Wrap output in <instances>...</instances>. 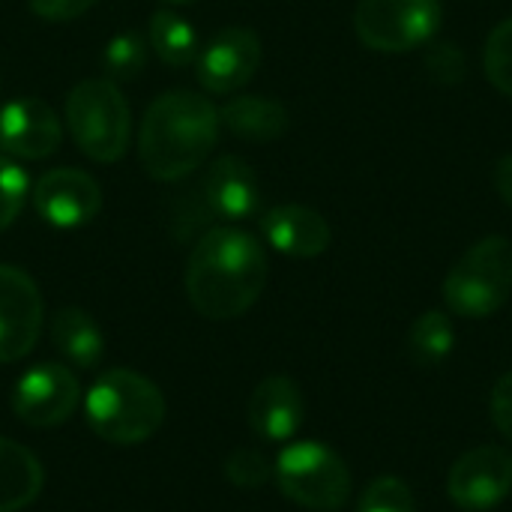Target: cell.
<instances>
[{"instance_id": "obj_23", "label": "cell", "mask_w": 512, "mask_h": 512, "mask_svg": "<svg viewBox=\"0 0 512 512\" xmlns=\"http://www.w3.org/2000/svg\"><path fill=\"white\" fill-rule=\"evenodd\" d=\"M147 66V42L141 33L126 30L105 45V72L111 78H135Z\"/></svg>"}, {"instance_id": "obj_26", "label": "cell", "mask_w": 512, "mask_h": 512, "mask_svg": "<svg viewBox=\"0 0 512 512\" xmlns=\"http://www.w3.org/2000/svg\"><path fill=\"white\" fill-rule=\"evenodd\" d=\"M225 477L237 489H261L273 477V465L261 450L240 447L225 459Z\"/></svg>"}, {"instance_id": "obj_1", "label": "cell", "mask_w": 512, "mask_h": 512, "mask_svg": "<svg viewBox=\"0 0 512 512\" xmlns=\"http://www.w3.org/2000/svg\"><path fill=\"white\" fill-rule=\"evenodd\" d=\"M267 252L240 228H210L186 261V297L207 321L246 315L267 285Z\"/></svg>"}, {"instance_id": "obj_30", "label": "cell", "mask_w": 512, "mask_h": 512, "mask_svg": "<svg viewBox=\"0 0 512 512\" xmlns=\"http://www.w3.org/2000/svg\"><path fill=\"white\" fill-rule=\"evenodd\" d=\"M495 189L504 198V204L512 207V153L501 156L498 165H495Z\"/></svg>"}, {"instance_id": "obj_31", "label": "cell", "mask_w": 512, "mask_h": 512, "mask_svg": "<svg viewBox=\"0 0 512 512\" xmlns=\"http://www.w3.org/2000/svg\"><path fill=\"white\" fill-rule=\"evenodd\" d=\"M165 3H174V6H186V3H198V0H165Z\"/></svg>"}, {"instance_id": "obj_28", "label": "cell", "mask_w": 512, "mask_h": 512, "mask_svg": "<svg viewBox=\"0 0 512 512\" xmlns=\"http://www.w3.org/2000/svg\"><path fill=\"white\" fill-rule=\"evenodd\" d=\"M489 411H492L495 429L512 444V372H507V375L495 384L492 399H489Z\"/></svg>"}, {"instance_id": "obj_13", "label": "cell", "mask_w": 512, "mask_h": 512, "mask_svg": "<svg viewBox=\"0 0 512 512\" xmlns=\"http://www.w3.org/2000/svg\"><path fill=\"white\" fill-rule=\"evenodd\" d=\"M63 141L54 108L36 96H18L0 108V147L15 159H45Z\"/></svg>"}, {"instance_id": "obj_25", "label": "cell", "mask_w": 512, "mask_h": 512, "mask_svg": "<svg viewBox=\"0 0 512 512\" xmlns=\"http://www.w3.org/2000/svg\"><path fill=\"white\" fill-rule=\"evenodd\" d=\"M27 195H30V177H27V171L18 162L0 156V234L18 219Z\"/></svg>"}, {"instance_id": "obj_14", "label": "cell", "mask_w": 512, "mask_h": 512, "mask_svg": "<svg viewBox=\"0 0 512 512\" xmlns=\"http://www.w3.org/2000/svg\"><path fill=\"white\" fill-rule=\"evenodd\" d=\"M306 417V402L300 387L288 375H270L264 378L246 405L249 429L270 444H288L300 432Z\"/></svg>"}, {"instance_id": "obj_24", "label": "cell", "mask_w": 512, "mask_h": 512, "mask_svg": "<svg viewBox=\"0 0 512 512\" xmlns=\"http://www.w3.org/2000/svg\"><path fill=\"white\" fill-rule=\"evenodd\" d=\"M357 512H417V498L411 486L399 477H378L360 495Z\"/></svg>"}, {"instance_id": "obj_2", "label": "cell", "mask_w": 512, "mask_h": 512, "mask_svg": "<svg viewBox=\"0 0 512 512\" xmlns=\"http://www.w3.org/2000/svg\"><path fill=\"white\" fill-rule=\"evenodd\" d=\"M219 108L192 90L156 96L138 129V156L153 180L174 183L198 171L219 138Z\"/></svg>"}, {"instance_id": "obj_18", "label": "cell", "mask_w": 512, "mask_h": 512, "mask_svg": "<svg viewBox=\"0 0 512 512\" xmlns=\"http://www.w3.org/2000/svg\"><path fill=\"white\" fill-rule=\"evenodd\" d=\"M45 483L39 459L18 441L0 438V512L30 507Z\"/></svg>"}, {"instance_id": "obj_7", "label": "cell", "mask_w": 512, "mask_h": 512, "mask_svg": "<svg viewBox=\"0 0 512 512\" xmlns=\"http://www.w3.org/2000/svg\"><path fill=\"white\" fill-rule=\"evenodd\" d=\"M441 21V0H357L354 9L360 42L381 54H405L432 42Z\"/></svg>"}, {"instance_id": "obj_12", "label": "cell", "mask_w": 512, "mask_h": 512, "mask_svg": "<svg viewBox=\"0 0 512 512\" xmlns=\"http://www.w3.org/2000/svg\"><path fill=\"white\" fill-rule=\"evenodd\" d=\"M33 207L54 228H81L96 219L102 207V192L87 171L54 168L36 180Z\"/></svg>"}, {"instance_id": "obj_19", "label": "cell", "mask_w": 512, "mask_h": 512, "mask_svg": "<svg viewBox=\"0 0 512 512\" xmlns=\"http://www.w3.org/2000/svg\"><path fill=\"white\" fill-rule=\"evenodd\" d=\"M51 342L57 354L78 369H93L105 354V339L99 324L78 306H63L54 312Z\"/></svg>"}, {"instance_id": "obj_27", "label": "cell", "mask_w": 512, "mask_h": 512, "mask_svg": "<svg viewBox=\"0 0 512 512\" xmlns=\"http://www.w3.org/2000/svg\"><path fill=\"white\" fill-rule=\"evenodd\" d=\"M426 69L435 81L441 84H456L462 81V72H465V57L459 51V45L453 42H438L432 45V51L426 54Z\"/></svg>"}, {"instance_id": "obj_16", "label": "cell", "mask_w": 512, "mask_h": 512, "mask_svg": "<svg viewBox=\"0 0 512 512\" xmlns=\"http://www.w3.org/2000/svg\"><path fill=\"white\" fill-rule=\"evenodd\" d=\"M264 240L288 258H318L327 252L333 231L327 219L306 204H279L261 216Z\"/></svg>"}, {"instance_id": "obj_3", "label": "cell", "mask_w": 512, "mask_h": 512, "mask_svg": "<svg viewBox=\"0 0 512 512\" xmlns=\"http://www.w3.org/2000/svg\"><path fill=\"white\" fill-rule=\"evenodd\" d=\"M165 411L162 390L132 369L102 372L84 396L87 426L96 438L117 447H135L153 438L165 423Z\"/></svg>"}, {"instance_id": "obj_21", "label": "cell", "mask_w": 512, "mask_h": 512, "mask_svg": "<svg viewBox=\"0 0 512 512\" xmlns=\"http://www.w3.org/2000/svg\"><path fill=\"white\" fill-rule=\"evenodd\" d=\"M453 348H456V330L450 315H444L441 309H429L411 324L408 351L417 366H438L453 354Z\"/></svg>"}, {"instance_id": "obj_9", "label": "cell", "mask_w": 512, "mask_h": 512, "mask_svg": "<svg viewBox=\"0 0 512 512\" xmlns=\"http://www.w3.org/2000/svg\"><path fill=\"white\" fill-rule=\"evenodd\" d=\"M45 306L30 273L0 264V363L27 357L42 333Z\"/></svg>"}, {"instance_id": "obj_5", "label": "cell", "mask_w": 512, "mask_h": 512, "mask_svg": "<svg viewBox=\"0 0 512 512\" xmlns=\"http://www.w3.org/2000/svg\"><path fill=\"white\" fill-rule=\"evenodd\" d=\"M273 477L288 501L312 512L342 510L351 498L345 459L321 441H288L273 462Z\"/></svg>"}, {"instance_id": "obj_20", "label": "cell", "mask_w": 512, "mask_h": 512, "mask_svg": "<svg viewBox=\"0 0 512 512\" xmlns=\"http://www.w3.org/2000/svg\"><path fill=\"white\" fill-rule=\"evenodd\" d=\"M147 42L156 51V57L162 63L174 66V69L192 66L198 60V51H201L192 24L186 18H180L177 12H171V9L153 12L150 27H147Z\"/></svg>"}, {"instance_id": "obj_4", "label": "cell", "mask_w": 512, "mask_h": 512, "mask_svg": "<svg viewBox=\"0 0 512 512\" xmlns=\"http://www.w3.org/2000/svg\"><path fill=\"white\" fill-rule=\"evenodd\" d=\"M63 120L78 150L93 162L111 165L129 147V105L111 78H87L75 84L66 96Z\"/></svg>"}, {"instance_id": "obj_10", "label": "cell", "mask_w": 512, "mask_h": 512, "mask_svg": "<svg viewBox=\"0 0 512 512\" xmlns=\"http://www.w3.org/2000/svg\"><path fill=\"white\" fill-rule=\"evenodd\" d=\"M512 492V456L501 447H474L447 474V495L465 512H486Z\"/></svg>"}, {"instance_id": "obj_8", "label": "cell", "mask_w": 512, "mask_h": 512, "mask_svg": "<svg viewBox=\"0 0 512 512\" xmlns=\"http://www.w3.org/2000/svg\"><path fill=\"white\" fill-rule=\"evenodd\" d=\"M81 399L78 378L63 363H39L27 369L12 387V411L24 426L54 429L63 426Z\"/></svg>"}, {"instance_id": "obj_17", "label": "cell", "mask_w": 512, "mask_h": 512, "mask_svg": "<svg viewBox=\"0 0 512 512\" xmlns=\"http://www.w3.org/2000/svg\"><path fill=\"white\" fill-rule=\"evenodd\" d=\"M222 126L252 144H270L282 138L291 126L288 108L270 96H234L222 111H219Z\"/></svg>"}, {"instance_id": "obj_11", "label": "cell", "mask_w": 512, "mask_h": 512, "mask_svg": "<svg viewBox=\"0 0 512 512\" xmlns=\"http://www.w3.org/2000/svg\"><path fill=\"white\" fill-rule=\"evenodd\" d=\"M261 57H264V48L255 30L225 27L216 36H210V42L198 51V60H195L198 84L207 93H219V96L237 93L255 78Z\"/></svg>"}, {"instance_id": "obj_29", "label": "cell", "mask_w": 512, "mask_h": 512, "mask_svg": "<svg viewBox=\"0 0 512 512\" xmlns=\"http://www.w3.org/2000/svg\"><path fill=\"white\" fill-rule=\"evenodd\" d=\"M96 0H27V6L45 21H72L84 15Z\"/></svg>"}, {"instance_id": "obj_15", "label": "cell", "mask_w": 512, "mask_h": 512, "mask_svg": "<svg viewBox=\"0 0 512 512\" xmlns=\"http://www.w3.org/2000/svg\"><path fill=\"white\" fill-rule=\"evenodd\" d=\"M204 201L225 222H243L261 207V183L255 168L240 156H219L204 174Z\"/></svg>"}, {"instance_id": "obj_6", "label": "cell", "mask_w": 512, "mask_h": 512, "mask_svg": "<svg viewBox=\"0 0 512 512\" xmlns=\"http://www.w3.org/2000/svg\"><path fill=\"white\" fill-rule=\"evenodd\" d=\"M512 294V243L501 234L474 243L444 279V303L462 318H489Z\"/></svg>"}, {"instance_id": "obj_22", "label": "cell", "mask_w": 512, "mask_h": 512, "mask_svg": "<svg viewBox=\"0 0 512 512\" xmlns=\"http://www.w3.org/2000/svg\"><path fill=\"white\" fill-rule=\"evenodd\" d=\"M483 69L492 87H498L504 96L512 99V18L501 21L489 33L486 51H483Z\"/></svg>"}]
</instances>
